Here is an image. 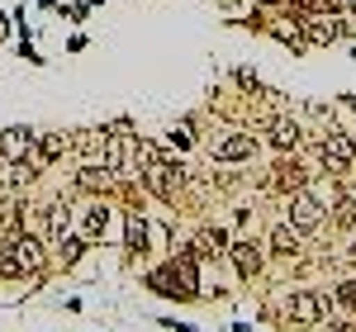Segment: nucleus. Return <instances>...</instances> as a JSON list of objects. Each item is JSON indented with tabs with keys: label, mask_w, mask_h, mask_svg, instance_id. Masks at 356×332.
<instances>
[{
	"label": "nucleus",
	"mask_w": 356,
	"mask_h": 332,
	"mask_svg": "<svg viewBox=\"0 0 356 332\" xmlns=\"http://www.w3.org/2000/svg\"><path fill=\"white\" fill-rule=\"evenodd\" d=\"M48 251H53V271H76V266L86 261V251H90V242H86L81 233H67V238L53 242Z\"/></svg>",
	"instance_id": "21"
},
{
	"label": "nucleus",
	"mask_w": 356,
	"mask_h": 332,
	"mask_svg": "<svg viewBox=\"0 0 356 332\" xmlns=\"http://www.w3.org/2000/svg\"><path fill=\"white\" fill-rule=\"evenodd\" d=\"M138 190H143V199H157L166 209H181V199L191 190V166H186V157L162 152L157 162H147L138 171Z\"/></svg>",
	"instance_id": "1"
},
{
	"label": "nucleus",
	"mask_w": 356,
	"mask_h": 332,
	"mask_svg": "<svg viewBox=\"0 0 356 332\" xmlns=\"http://www.w3.org/2000/svg\"><path fill=\"white\" fill-rule=\"evenodd\" d=\"M257 128H261V147H271V152H300L304 142H309L304 124L295 119V114H285V110L261 114V119H257Z\"/></svg>",
	"instance_id": "9"
},
{
	"label": "nucleus",
	"mask_w": 356,
	"mask_h": 332,
	"mask_svg": "<svg viewBox=\"0 0 356 332\" xmlns=\"http://www.w3.org/2000/svg\"><path fill=\"white\" fill-rule=\"evenodd\" d=\"M200 128H204V114H181V119L162 133V147L176 152V157H191V152L204 147V133H200Z\"/></svg>",
	"instance_id": "14"
},
{
	"label": "nucleus",
	"mask_w": 356,
	"mask_h": 332,
	"mask_svg": "<svg viewBox=\"0 0 356 332\" xmlns=\"http://www.w3.org/2000/svg\"><path fill=\"white\" fill-rule=\"evenodd\" d=\"M143 290L157 294V299H171V304H195L186 294V285H181V271H176L171 256H162L157 266H143Z\"/></svg>",
	"instance_id": "12"
},
{
	"label": "nucleus",
	"mask_w": 356,
	"mask_h": 332,
	"mask_svg": "<svg viewBox=\"0 0 356 332\" xmlns=\"http://www.w3.org/2000/svg\"><path fill=\"white\" fill-rule=\"evenodd\" d=\"M328 223L337 228V233H356V194L342 190V199L328 209Z\"/></svg>",
	"instance_id": "22"
},
{
	"label": "nucleus",
	"mask_w": 356,
	"mask_h": 332,
	"mask_svg": "<svg viewBox=\"0 0 356 332\" xmlns=\"http://www.w3.org/2000/svg\"><path fill=\"white\" fill-rule=\"evenodd\" d=\"M72 223L90 247H105L110 233L119 228V199L114 194H76L72 199Z\"/></svg>",
	"instance_id": "3"
},
{
	"label": "nucleus",
	"mask_w": 356,
	"mask_h": 332,
	"mask_svg": "<svg viewBox=\"0 0 356 332\" xmlns=\"http://www.w3.org/2000/svg\"><path fill=\"white\" fill-rule=\"evenodd\" d=\"M43 181L38 162H10L0 157V194H33V185Z\"/></svg>",
	"instance_id": "16"
},
{
	"label": "nucleus",
	"mask_w": 356,
	"mask_h": 332,
	"mask_svg": "<svg viewBox=\"0 0 356 332\" xmlns=\"http://www.w3.org/2000/svg\"><path fill=\"white\" fill-rule=\"evenodd\" d=\"M15 48H19V57H24L29 67H48V57H43V53H38V48H33V38H19Z\"/></svg>",
	"instance_id": "25"
},
{
	"label": "nucleus",
	"mask_w": 356,
	"mask_h": 332,
	"mask_svg": "<svg viewBox=\"0 0 356 332\" xmlns=\"http://www.w3.org/2000/svg\"><path fill=\"white\" fill-rule=\"evenodd\" d=\"M309 147H314V157H318V171H328V176H337V181H352L356 176V147L347 133H337V128H318L314 138H309Z\"/></svg>",
	"instance_id": "6"
},
{
	"label": "nucleus",
	"mask_w": 356,
	"mask_h": 332,
	"mask_svg": "<svg viewBox=\"0 0 356 332\" xmlns=\"http://www.w3.org/2000/svg\"><path fill=\"white\" fill-rule=\"evenodd\" d=\"M157 328H166V332H200L195 323H176V318H157Z\"/></svg>",
	"instance_id": "27"
},
{
	"label": "nucleus",
	"mask_w": 356,
	"mask_h": 332,
	"mask_svg": "<svg viewBox=\"0 0 356 332\" xmlns=\"http://www.w3.org/2000/svg\"><path fill=\"white\" fill-rule=\"evenodd\" d=\"M5 251V266H10V280H43L48 271H53V251H48V242L38 238V233H19Z\"/></svg>",
	"instance_id": "5"
},
{
	"label": "nucleus",
	"mask_w": 356,
	"mask_h": 332,
	"mask_svg": "<svg viewBox=\"0 0 356 332\" xmlns=\"http://www.w3.org/2000/svg\"><path fill=\"white\" fill-rule=\"evenodd\" d=\"M86 43H90L86 33H72V38H67V53H86Z\"/></svg>",
	"instance_id": "29"
},
{
	"label": "nucleus",
	"mask_w": 356,
	"mask_h": 332,
	"mask_svg": "<svg viewBox=\"0 0 356 332\" xmlns=\"http://www.w3.org/2000/svg\"><path fill=\"white\" fill-rule=\"evenodd\" d=\"M261 242H266V256H271V261L290 266V271H300V266H304V247H309V238L295 233V228L285 223V214L266 228V238H261Z\"/></svg>",
	"instance_id": "11"
},
{
	"label": "nucleus",
	"mask_w": 356,
	"mask_h": 332,
	"mask_svg": "<svg viewBox=\"0 0 356 332\" xmlns=\"http://www.w3.org/2000/svg\"><path fill=\"white\" fill-rule=\"evenodd\" d=\"M252 5H261V10H280V5H290V0H252Z\"/></svg>",
	"instance_id": "30"
},
{
	"label": "nucleus",
	"mask_w": 356,
	"mask_h": 332,
	"mask_svg": "<svg viewBox=\"0 0 356 332\" xmlns=\"http://www.w3.org/2000/svg\"><path fill=\"white\" fill-rule=\"evenodd\" d=\"M223 266H233V280H252L266 276V266H271V256H266V242L261 238H252V233H233L228 238V251H223Z\"/></svg>",
	"instance_id": "8"
},
{
	"label": "nucleus",
	"mask_w": 356,
	"mask_h": 332,
	"mask_svg": "<svg viewBox=\"0 0 356 332\" xmlns=\"http://www.w3.org/2000/svg\"><path fill=\"white\" fill-rule=\"evenodd\" d=\"M200 152L209 157V166H252L261 157V133L233 114L223 128H214V138H204Z\"/></svg>",
	"instance_id": "2"
},
{
	"label": "nucleus",
	"mask_w": 356,
	"mask_h": 332,
	"mask_svg": "<svg viewBox=\"0 0 356 332\" xmlns=\"http://www.w3.org/2000/svg\"><path fill=\"white\" fill-rule=\"evenodd\" d=\"M62 157H72V133H62V128L43 133V128H38V152H33V162L48 171V166H57Z\"/></svg>",
	"instance_id": "19"
},
{
	"label": "nucleus",
	"mask_w": 356,
	"mask_h": 332,
	"mask_svg": "<svg viewBox=\"0 0 356 332\" xmlns=\"http://www.w3.org/2000/svg\"><path fill=\"white\" fill-rule=\"evenodd\" d=\"M72 190L76 194H114V199H119V181L110 176V166L100 162V157H76Z\"/></svg>",
	"instance_id": "13"
},
{
	"label": "nucleus",
	"mask_w": 356,
	"mask_h": 332,
	"mask_svg": "<svg viewBox=\"0 0 356 332\" xmlns=\"http://www.w3.org/2000/svg\"><path fill=\"white\" fill-rule=\"evenodd\" d=\"M280 209H285V223H290L295 233H304V238H314V233H323V228H328V204H323L318 194H309V190L285 194V199H280Z\"/></svg>",
	"instance_id": "10"
},
{
	"label": "nucleus",
	"mask_w": 356,
	"mask_h": 332,
	"mask_svg": "<svg viewBox=\"0 0 356 332\" xmlns=\"http://www.w3.org/2000/svg\"><path fill=\"white\" fill-rule=\"evenodd\" d=\"M233 85L243 90L247 100H261V95H266V85H261V76H257L252 67H233Z\"/></svg>",
	"instance_id": "23"
},
{
	"label": "nucleus",
	"mask_w": 356,
	"mask_h": 332,
	"mask_svg": "<svg viewBox=\"0 0 356 332\" xmlns=\"http://www.w3.org/2000/svg\"><path fill=\"white\" fill-rule=\"evenodd\" d=\"M252 223H257V209H252V204H238V209H233V228H238V233H252Z\"/></svg>",
	"instance_id": "26"
},
{
	"label": "nucleus",
	"mask_w": 356,
	"mask_h": 332,
	"mask_svg": "<svg viewBox=\"0 0 356 332\" xmlns=\"http://www.w3.org/2000/svg\"><path fill=\"white\" fill-rule=\"evenodd\" d=\"M223 15H238V10H252V0H214Z\"/></svg>",
	"instance_id": "28"
},
{
	"label": "nucleus",
	"mask_w": 356,
	"mask_h": 332,
	"mask_svg": "<svg viewBox=\"0 0 356 332\" xmlns=\"http://www.w3.org/2000/svg\"><path fill=\"white\" fill-rule=\"evenodd\" d=\"M318 171L304 162V152H271V166H266V190L271 194H300V190H309V181H314Z\"/></svg>",
	"instance_id": "7"
},
{
	"label": "nucleus",
	"mask_w": 356,
	"mask_h": 332,
	"mask_svg": "<svg viewBox=\"0 0 356 332\" xmlns=\"http://www.w3.org/2000/svg\"><path fill=\"white\" fill-rule=\"evenodd\" d=\"M176 251V223L147 209V256H171Z\"/></svg>",
	"instance_id": "20"
},
{
	"label": "nucleus",
	"mask_w": 356,
	"mask_h": 332,
	"mask_svg": "<svg viewBox=\"0 0 356 332\" xmlns=\"http://www.w3.org/2000/svg\"><path fill=\"white\" fill-rule=\"evenodd\" d=\"M67 233H76V223H72V199H62V194L43 199V242L53 247Z\"/></svg>",
	"instance_id": "18"
},
{
	"label": "nucleus",
	"mask_w": 356,
	"mask_h": 332,
	"mask_svg": "<svg viewBox=\"0 0 356 332\" xmlns=\"http://www.w3.org/2000/svg\"><path fill=\"white\" fill-rule=\"evenodd\" d=\"M228 238H233V228H223V223H200L191 238H186V247L195 251V261H223V251H228Z\"/></svg>",
	"instance_id": "15"
},
{
	"label": "nucleus",
	"mask_w": 356,
	"mask_h": 332,
	"mask_svg": "<svg viewBox=\"0 0 356 332\" xmlns=\"http://www.w3.org/2000/svg\"><path fill=\"white\" fill-rule=\"evenodd\" d=\"M332 261H337V266H347V271H356V233H347V242L332 251Z\"/></svg>",
	"instance_id": "24"
},
{
	"label": "nucleus",
	"mask_w": 356,
	"mask_h": 332,
	"mask_svg": "<svg viewBox=\"0 0 356 332\" xmlns=\"http://www.w3.org/2000/svg\"><path fill=\"white\" fill-rule=\"evenodd\" d=\"M33 152H38V128H33V124H10V128H0V157H10V162H33Z\"/></svg>",
	"instance_id": "17"
},
{
	"label": "nucleus",
	"mask_w": 356,
	"mask_h": 332,
	"mask_svg": "<svg viewBox=\"0 0 356 332\" xmlns=\"http://www.w3.org/2000/svg\"><path fill=\"white\" fill-rule=\"evenodd\" d=\"M266 313H280V328L295 323L300 332H314L328 318V304H323V290H318V285H300V290H285Z\"/></svg>",
	"instance_id": "4"
},
{
	"label": "nucleus",
	"mask_w": 356,
	"mask_h": 332,
	"mask_svg": "<svg viewBox=\"0 0 356 332\" xmlns=\"http://www.w3.org/2000/svg\"><path fill=\"white\" fill-rule=\"evenodd\" d=\"M352 147H356V133H352Z\"/></svg>",
	"instance_id": "31"
}]
</instances>
